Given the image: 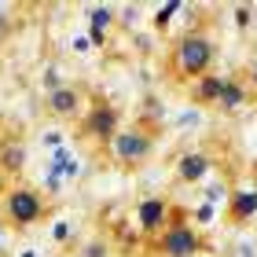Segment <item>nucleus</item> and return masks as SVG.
Returning <instances> with one entry per match:
<instances>
[{"instance_id":"nucleus-1","label":"nucleus","mask_w":257,"mask_h":257,"mask_svg":"<svg viewBox=\"0 0 257 257\" xmlns=\"http://www.w3.org/2000/svg\"><path fill=\"white\" fill-rule=\"evenodd\" d=\"M173 70L184 81H198L202 74H209L213 66V41L206 37V30H188L184 37L173 44Z\"/></svg>"},{"instance_id":"nucleus-2","label":"nucleus","mask_w":257,"mask_h":257,"mask_svg":"<svg viewBox=\"0 0 257 257\" xmlns=\"http://www.w3.org/2000/svg\"><path fill=\"white\" fill-rule=\"evenodd\" d=\"M155 151V136L147 133L144 125H133V128H118V136L110 140V155L121 169H136L144 166Z\"/></svg>"},{"instance_id":"nucleus-3","label":"nucleus","mask_w":257,"mask_h":257,"mask_svg":"<svg viewBox=\"0 0 257 257\" xmlns=\"http://www.w3.org/2000/svg\"><path fill=\"white\" fill-rule=\"evenodd\" d=\"M4 217H8V224H15V228L37 224V220L44 217V198H41V191L26 188V184L8 188V195H4Z\"/></svg>"},{"instance_id":"nucleus-4","label":"nucleus","mask_w":257,"mask_h":257,"mask_svg":"<svg viewBox=\"0 0 257 257\" xmlns=\"http://www.w3.org/2000/svg\"><path fill=\"white\" fill-rule=\"evenodd\" d=\"M158 250H162V257H195L198 250H202V235H198V228L177 220V224L166 228V235H162Z\"/></svg>"},{"instance_id":"nucleus-5","label":"nucleus","mask_w":257,"mask_h":257,"mask_svg":"<svg viewBox=\"0 0 257 257\" xmlns=\"http://www.w3.org/2000/svg\"><path fill=\"white\" fill-rule=\"evenodd\" d=\"M81 118H85V133L96 136L99 144H110V140L118 136V110H114L110 103L96 99L85 114H81Z\"/></svg>"},{"instance_id":"nucleus-6","label":"nucleus","mask_w":257,"mask_h":257,"mask_svg":"<svg viewBox=\"0 0 257 257\" xmlns=\"http://www.w3.org/2000/svg\"><path fill=\"white\" fill-rule=\"evenodd\" d=\"M48 110L55 118H77V114H85V92L77 85H55L48 88Z\"/></svg>"},{"instance_id":"nucleus-7","label":"nucleus","mask_w":257,"mask_h":257,"mask_svg":"<svg viewBox=\"0 0 257 257\" xmlns=\"http://www.w3.org/2000/svg\"><path fill=\"white\" fill-rule=\"evenodd\" d=\"M136 224H140L144 235H158V231H166L169 228V202H166V198H158V195L144 198V202L136 206Z\"/></svg>"},{"instance_id":"nucleus-8","label":"nucleus","mask_w":257,"mask_h":257,"mask_svg":"<svg viewBox=\"0 0 257 257\" xmlns=\"http://www.w3.org/2000/svg\"><path fill=\"white\" fill-rule=\"evenodd\" d=\"M209 166H213V162H209L206 151H188V155L177 162V180L180 184H198L209 173Z\"/></svg>"},{"instance_id":"nucleus-9","label":"nucleus","mask_w":257,"mask_h":257,"mask_svg":"<svg viewBox=\"0 0 257 257\" xmlns=\"http://www.w3.org/2000/svg\"><path fill=\"white\" fill-rule=\"evenodd\" d=\"M257 217V191H231L228 202V220L231 224H246Z\"/></svg>"},{"instance_id":"nucleus-10","label":"nucleus","mask_w":257,"mask_h":257,"mask_svg":"<svg viewBox=\"0 0 257 257\" xmlns=\"http://www.w3.org/2000/svg\"><path fill=\"white\" fill-rule=\"evenodd\" d=\"M224 81H228V77H217V74H202V77L195 81V88H191L195 103H206V107H217L220 92H224Z\"/></svg>"},{"instance_id":"nucleus-11","label":"nucleus","mask_w":257,"mask_h":257,"mask_svg":"<svg viewBox=\"0 0 257 257\" xmlns=\"http://www.w3.org/2000/svg\"><path fill=\"white\" fill-rule=\"evenodd\" d=\"M246 96H250V88L242 85L239 77H228L224 81V92H220V99H217V107L224 110V114H235L242 103H246Z\"/></svg>"},{"instance_id":"nucleus-12","label":"nucleus","mask_w":257,"mask_h":257,"mask_svg":"<svg viewBox=\"0 0 257 257\" xmlns=\"http://www.w3.org/2000/svg\"><path fill=\"white\" fill-rule=\"evenodd\" d=\"M88 26H92V44L103 48V44H107V33L114 26V11L110 8H88Z\"/></svg>"},{"instance_id":"nucleus-13","label":"nucleus","mask_w":257,"mask_h":257,"mask_svg":"<svg viewBox=\"0 0 257 257\" xmlns=\"http://www.w3.org/2000/svg\"><path fill=\"white\" fill-rule=\"evenodd\" d=\"M22 162H26L22 147H19V144H8V147H4V169H8V173H19Z\"/></svg>"},{"instance_id":"nucleus-14","label":"nucleus","mask_w":257,"mask_h":257,"mask_svg":"<svg viewBox=\"0 0 257 257\" xmlns=\"http://www.w3.org/2000/svg\"><path fill=\"white\" fill-rule=\"evenodd\" d=\"M177 11H180V4H166V8H162V11H158V19H155V26H158V30H166V22H169L173 15H177Z\"/></svg>"},{"instance_id":"nucleus-15","label":"nucleus","mask_w":257,"mask_h":257,"mask_svg":"<svg viewBox=\"0 0 257 257\" xmlns=\"http://www.w3.org/2000/svg\"><path fill=\"white\" fill-rule=\"evenodd\" d=\"M242 85H246V88H253V92H257V63L250 66V74H246V81H242Z\"/></svg>"},{"instance_id":"nucleus-16","label":"nucleus","mask_w":257,"mask_h":257,"mask_svg":"<svg viewBox=\"0 0 257 257\" xmlns=\"http://www.w3.org/2000/svg\"><path fill=\"white\" fill-rule=\"evenodd\" d=\"M235 19H239V26H246L250 22V8H235Z\"/></svg>"},{"instance_id":"nucleus-17","label":"nucleus","mask_w":257,"mask_h":257,"mask_svg":"<svg viewBox=\"0 0 257 257\" xmlns=\"http://www.w3.org/2000/svg\"><path fill=\"white\" fill-rule=\"evenodd\" d=\"M0 253H4V228H0Z\"/></svg>"},{"instance_id":"nucleus-18","label":"nucleus","mask_w":257,"mask_h":257,"mask_svg":"<svg viewBox=\"0 0 257 257\" xmlns=\"http://www.w3.org/2000/svg\"><path fill=\"white\" fill-rule=\"evenodd\" d=\"M195 257H202V253H195Z\"/></svg>"}]
</instances>
